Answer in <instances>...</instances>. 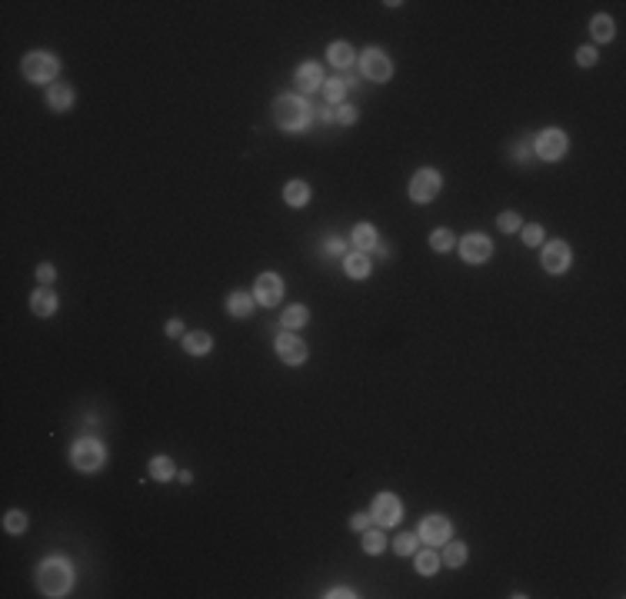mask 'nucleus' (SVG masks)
Returning a JSON list of instances; mask_svg holds the SVG:
<instances>
[{
  "mask_svg": "<svg viewBox=\"0 0 626 599\" xmlns=\"http://www.w3.org/2000/svg\"><path fill=\"white\" fill-rule=\"evenodd\" d=\"M61 70V63L54 54H44V50H33L24 57V77L31 80V84H47V80H54Z\"/></svg>",
  "mask_w": 626,
  "mask_h": 599,
  "instance_id": "obj_4",
  "label": "nucleus"
},
{
  "mask_svg": "<svg viewBox=\"0 0 626 599\" xmlns=\"http://www.w3.org/2000/svg\"><path fill=\"white\" fill-rule=\"evenodd\" d=\"M386 550V536H383L380 529H363V553L377 556Z\"/></svg>",
  "mask_w": 626,
  "mask_h": 599,
  "instance_id": "obj_28",
  "label": "nucleus"
},
{
  "mask_svg": "<svg viewBox=\"0 0 626 599\" xmlns=\"http://www.w3.org/2000/svg\"><path fill=\"white\" fill-rule=\"evenodd\" d=\"M440 187H443V177L437 170H420L410 180V200L413 203H430L433 196L440 194Z\"/></svg>",
  "mask_w": 626,
  "mask_h": 599,
  "instance_id": "obj_6",
  "label": "nucleus"
},
{
  "mask_svg": "<svg viewBox=\"0 0 626 599\" xmlns=\"http://www.w3.org/2000/svg\"><path fill=\"white\" fill-rule=\"evenodd\" d=\"M37 586H40V593L50 599H61L70 593V586H74V566L61 559V556H54V559H44L40 563V573H37Z\"/></svg>",
  "mask_w": 626,
  "mask_h": 599,
  "instance_id": "obj_1",
  "label": "nucleus"
},
{
  "mask_svg": "<svg viewBox=\"0 0 626 599\" xmlns=\"http://www.w3.org/2000/svg\"><path fill=\"white\" fill-rule=\"evenodd\" d=\"M440 566H443V556L437 553L433 546L423 550V553H416V573H420V576H433Z\"/></svg>",
  "mask_w": 626,
  "mask_h": 599,
  "instance_id": "obj_23",
  "label": "nucleus"
},
{
  "mask_svg": "<svg viewBox=\"0 0 626 599\" xmlns=\"http://www.w3.org/2000/svg\"><path fill=\"white\" fill-rule=\"evenodd\" d=\"M70 463L80 469V473H97L100 466L107 463V449L100 439L93 436H80L74 446H70Z\"/></svg>",
  "mask_w": 626,
  "mask_h": 599,
  "instance_id": "obj_3",
  "label": "nucleus"
},
{
  "mask_svg": "<svg viewBox=\"0 0 626 599\" xmlns=\"http://www.w3.org/2000/svg\"><path fill=\"white\" fill-rule=\"evenodd\" d=\"M327 596H330V599H336V596L350 599V596H357V593H353V589H347V586H340V589H330V593H327Z\"/></svg>",
  "mask_w": 626,
  "mask_h": 599,
  "instance_id": "obj_40",
  "label": "nucleus"
},
{
  "mask_svg": "<svg viewBox=\"0 0 626 599\" xmlns=\"http://www.w3.org/2000/svg\"><path fill=\"white\" fill-rule=\"evenodd\" d=\"M350 237H353V247H360L363 254L377 250V243H380V233H377V226H370V224H357Z\"/></svg>",
  "mask_w": 626,
  "mask_h": 599,
  "instance_id": "obj_17",
  "label": "nucleus"
},
{
  "mask_svg": "<svg viewBox=\"0 0 626 599\" xmlns=\"http://www.w3.org/2000/svg\"><path fill=\"white\" fill-rule=\"evenodd\" d=\"M467 556H470V550L463 546V543H446V553H443V563L450 569H460L463 563H467Z\"/></svg>",
  "mask_w": 626,
  "mask_h": 599,
  "instance_id": "obj_26",
  "label": "nucleus"
},
{
  "mask_svg": "<svg viewBox=\"0 0 626 599\" xmlns=\"http://www.w3.org/2000/svg\"><path fill=\"white\" fill-rule=\"evenodd\" d=\"M519 230H523V243H526V247H540V243H543V226L540 224L519 226Z\"/></svg>",
  "mask_w": 626,
  "mask_h": 599,
  "instance_id": "obj_33",
  "label": "nucleus"
},
{
  "mask_svg": "<svg viewBox=\"0 0 626 599\" xmlns=\"http://www.w3.org/2000/svg\"><path fill=\"white\" fill-rule=\"evenodd\" d=\"M490 254H493V243H490V237H483V233H467V237L460 240V256H463L467 263H487Z\"/></svg>",
  "mask_w": 626,
  "mask_h": 599,
  "instance_id": "obj_11",
  "label": "nucleus"
},
{
  "mask_svg": "<svg viewBox=\"0 0 626 599\" xmlns=\"http://www.w3.org/2000/svg\"><path fill=\"white\" fill-rule=\"evenodd\" d=\"M496 224H500V230H503V233H517L519 226V213H513V210H506V213H500V220H496Z\"/></svg>",
  "mask_w": 626,
  "mask_h": 599,
  "instance_id": "obj_34",
  "label": "nucleus"
},
{
  "mask_svg": "<svg viewBox=\"0 0 626 599\" xmlns=\"http://www.w3.org/2000/svg\"><path fill=\"white\" fill-rule=\"evenodd\" d=\"M274 120L280 130H304L310 123V107L304 104V97H276L274 100Z\"/></svg>",
  "mask_w": 626,
  "mask_h": 599,
  "instance_id": "obj_2",
  "label": "nucleus"
},
{
  "mask_svg": "<svg viewBox=\"0 0 626 599\" xmlns=\"http://www.w3.org/2000/svg\"><path fill=\"white\" fill-rule=\"evenodd\" d=\"M577 63H580V67H593V63H596V50H593V47H580V50H577Z\"/></svg>",
  "mask_w": 626,
  "mask_h": 599,
  "instance_id": "obj_36",
  "label": "nucleus"
},
{
  "mask_svg": "<svg viewBox=\"0 0 626 599\" xmlns=\"http://www.w3.org/2000/svg\"><path fill=\"white\" fill-rule=\"evenodd\" d=\"M184 350L190 353V357H207V353L214 350V336L203 333V329H194V333H187L184 336Z\"/></svg>",
  "mask_w": 626,
  "mask_h": 599,
  "instance_id": "obj_15",
  "label": "nucleus"
},
{
  "mask_svg": "<svg viewBox=\"0 0 626 599\" xmlns=\"http://www.w3.org/2000/svg\"><path fill=\"white\" fill-rule=\"evenodd\" d=\"M47 104H50V110L63 114L67 107L74 104V87H67V84H57V87H50V90H47Z\"/></svg>",
  "mask_w": 626,
  "mask_h": 599,
  "instance_id": "obj_20",
  "label": "nucleus"
},
{
  "mask_svg": "<svg viewBox=\"0 0 626 599\" xmlns=\"http://www.w3.org/2000/svg\"><path fill=\"white\" fill-rule=\"evenodd\" d=\"M370 520H373L370 513H357V516H353V520H350V529H357V533H363V529H367V526H370Z\"/></svg>",
  "mask_w": 626,
  "mask_h": 599,
  "instance_id": "obj_38",
  "label": "nucleus"
},
{
  "mask_svg": "<svg viewBox=\"0 0 626 599\" xmlns=\"http://www.w3.org/2000/svg\"><path fill=\"white\" fill-rule=\"evenodd\" d=\"M180 333H184V323H180V320H170V323H167V336H180Z\"/></svg>",
  "mask_w": 626,
  "mask_h": 599,
  "instance_id": "obj_39",
  "label": "nucleus"
},
{
  "mask_svg": "<svg viewBox=\"0 0 626 599\" xmlns=\"http://www.w3.org/2000/svg\"><path fill=\"white\" fill-rule=\"evenodd\" d=\"M453 536V523L446 520V516H427L423 523H420V539L427 543V546H443V543H450Z\"/></svg>",
  "mask_w": 626,
  "mask_h": 599,
  "instance_id": "obj_8",
  "label": "nucleus"
},
{
  "mask_svg": "<svg viewBox=\"0 0 626 599\" xmlns=\"http://www.w3.org/2000/svg\"><path fill=\"white\" fill-rule=\"evenodd\" d=\"M370 516H373L380 526H397L400 520H403V503H400L393 493H380L377 499H373Z\"/></svg>",
  "mask_w": 626,
  "mask_h": 599,
  "instance_id": "obj_7",
  "label": "nucleus"
},
{
  "mask_svg": "<svg viewBox=\"0 0 626 599\" xmlns=\"http://www.w3.org/2000/svg\"><path fill=\"white\" fill-rule=\"evenodd\" d=\"M283 200H287V207H306L310 203V187L304 180H290L283 187Z\"/></svg>",
  "mask_w": 626,
  "mask_h": 599,
  "instance_id": "obj_21",
  "label": "nucleus"
},
{
  "mask_svg": "<svg viewBox=\"0 0 626 599\" xmlns=\"http://www.w3.org/2000/svg\"><path fill=\"white\" fill-rule=\"evenodd\" d=\"M253 303H257V300L250 297V293H230V297H227V313L237 316V320H247V316L253 313Z\"/></svg>",
  "mask_w": 626,
  "mask_h": 599,
  "instance_id": "obj_19",
  "label": "nucleus"
},
{
  "mask_svg": "<svg viewBox=\"0 0 626 599\" xmlns=\"http://www.w3.org/2000/svg\"><path fill=\"white\" fill-rule=\"evenodd\" d=\"M297 87L304 90V93H313L317 87H323V70L317 63H304V67H297Z\"/></svg>",
  "mask_w": 626,
  "mask_h": 599,
  "instance_id": "obj_14",
  "label": "nucleus"
},
{
  "mask_svg": "<svg viewBox=\"0 0 626 599\" xmlns=\"http://www.w3.org/2000/svg\"><path fill=\"white\" fill-rule=\"evenodd\" d=\"M253 300L260 306H276L283 300V280L276 273H260L257 286H253Z\"/></svg>",
  "mask_w": 626,
  "mask_h": 599,
  "instance_id": "obj_12",
  "label": "nucleus"
},
{
  "mask_svg": "<svg viewBox=\"0 0 626 599\" xmlns=\"http://www.w3.org/2000/svg\"><path fill=\"white\" fill-rule=\"evenodd\" d=\"M360 70L367 80H377V84H386L393 77V60L383 54L380 47H367L363 57H360Z\"/></svg>",
  "mask_w": 626,
  "mask_h": 599,
  "instance_id": "obj_5",
  "label": "nucleus"
},
{
  "mask_svg": "<svg viewBox=\"0 0 626 599\" xmlns=\"http://www.w3.org/2000/svg\"><path fill=\"white\" fill-rule=\"evenodd\" d=\"M453 243H457V240H453V233H450V230H433V233H430V247H433L437 254H446V250H453Z\"/></svg>",
  "mask_w": 626,
  "mask_h": 599,
  "instance_id": "obj_30",
  "label": "nucleus"
},
{
  "mask_svg": "<svg viewBox=\"0 0 626 599\" xmlns=\"http://www.w3.org/2000/svg\"><path fill=\"white\" fill-rule=\"evenodd\" d=\"M590 33H593L596 44H610L613 33H616V27H613V20L607 14H596L593 20H590Z\"/></svg>",
  "mask_w": 626,
  "mask_h": 599,
  "instance_id": "obj_22",
  "label": "nucleus"
},
{
  "mask_svg": "<svg viewBox=\"0 0 626 599\" xmlns=\"http://www.w3.org/2000/svg\"><path fill=\"white\" fill-rule=\"evenodd\" d=\"M306 320H310V310H306V306H287V310H283V316H280V323H283L287 329L306 327Z\"/></svg>",
  "mask_w": 626,
  "mask_h": 599,
  "instance_id": "obj_25",
  "label": "nucleus"
},
{
  "mask_svg": "<svg viewBox=\"0 0 626 599\" xmlns=\"http://www.w3.org/2000/svg\"><path fill=\"white\" fill-rule=\"evenodd\" d=\"M540 263H543V270L553 273V277L566 273V270H570V247H566L563 240L547 243V247H543V254H540Z\"/></svg>",
  "mask_w": 626,
  "mask_h": 599,
  "instance_id": "obj_10",
  "label": "nucleus"
},
{
  "mask_svg": "<svg viewBox=\"0 0 626 599\" xmlns=\"http://www.w3.org/2000/svg\"><path fill=\"white\" fill-rule=\"evenodd\" d=\"M343 93H347V84H343L340 77H336V80H327V84H323V97H327L330 104H340V100H343Z\"/></svg>",
  "mask_w": 626,
  "mask_h": 599,
  "instance_id": "obj_31",
  "label": "nucleus"
},
{
  "mask_svg": "<svg viewBox=\"0 0 626 599\" xmlns=\"http://www.w3.org/2000/svg\"><path fill=\"white\" fill-rule=\"evenodd\" d=\"M54 277H57V270L50 267V263H40V267H37V280H40L44 286L54 283Z\"/></svg>",
  "mask_w": 626,
  "mask_h": 599,
  "instance_id": "obj_37",
  "label": "nucleus"
},
{
  "mask_svg": "<svg viewBox=\"0 0 626 599\" xmlns=\"http://www.w3.org/2000/svg\"><path fill=\"white\" fill-rule=\"evenodd\" d=\"M566 153V134L563 130H556V127H550V130H543V134L536 137V157L540 160H560Z\"/></svg>",
  "mask_w": 626,
  "mask_h": 599,
  "instance_id": "obj_9",
  "label": "nucleus"
},
{
  "mask_svg": "<svg viewBox=\"0 0 626 599\" xmlns=\"http://www.w3.org/2000/svg\"><path fill=\"white\" fill-rule=\"evenodd\" d=\"M31 310L37 316H54V313H57V297H54L47 286H40V290L31 297Z\"/></svg>",
  "mask_w": 626,
  "mask_h": 599,
  "instance_id": "obj_18",
  "label": "nucleus"
},
{
  "mask_svg": "<svg viewBox=\"0 0 626 599\" xmlns=\"http://www.w3.org/2000/svg\"><path fill=\"white\" fill-rule=\"evenodd\" d=\"M3 529H7L10 536H20V533L27 529V513H20V509H10V513L3 516Z\"/></svg>",
  "mask_w": 626,
  "mask_h": 599,
  "instance_id": "obj_29",
  "label": "nucleus"
},
{
  "mask_svg": "<svg viewBox=\"0 0 626 599\" xmlns=\"http://www.w3.org/2000/svg\"><path fill=\"white\" fill-rule=\"evenodd\" d=\"M334 120H336V123H353V120H357V110H353V107H347V104H340L334 110Z\"/></svg>",
  "mask_w": 626,
  "mask_h": 599,
  "instance_id": "obj_35",
  "label": "nucleus"
},
{
  "mask_svg": "<svg viewBox=\"0 0 626 599\" xmlns=\"http://www.w3.org/2000/svg\"><path fill=\"white\" fill-rule=\"evenodd\" d=\"M393 553H397V556H413V553H416V536H413V533H400L397 543H393Z\"/></svg>",
  "mask_w": 626,
  "mask_h": 599,
  "instance_id": "obj_32",
  "label": "nucleus"
},
{
  "mask_svg": "<svg viewBox=\"0 0 626 599\" xmlns=\"http://www.w3.org/2000/svg\"><path fill=\"white\" fill-rule=\"evenodd\" d=\"M276 357H280V363H287V366H300L306 359V343L300 336H293V333H280V336H276Z\"/></svg>",
  "mask_w": 626,
  "mask_h": 599,
  "instance_id": "obj_13",
  "label": "nucleus"
},
{
  "mask_svg": "<svg viewBox=\"0 0 626 599\" xmlns=\"http://www.w3.org/2000/svg\"><path fill=\"white\" fill-rule=\"evenodd\" d=\"M327 60L334 63V67H340V70H347L353 63V47L350 44H330V50H327Z\"/></svg>",
  "mask_w": 626,
  "mask_h": 599,
  "instance_id": "obj_24",
  "label": "nucleus"
},
{
  "mask_svg": "<svg viewBox=\"0 0 626 599\" xmlns=\"http://www.w3.org/2000/svg\"><path fill=\"white\" fill-rule=\"evenodd\" d=\"M343 270H347V277H350V280H367V277H370V256L363 254V250L347 254V256H343Z\"/></svg>",
  "mask_w": 626,
  "mask_h": 599,
  "instance_id": "obj_16",
  "label": "nucleus"
},
{
  "mask_svg": "<svg viewBox=\"0 0 626 599\" xmlns=\"http://www.w3.org/2000/svg\"><path fill=\"white\" fill-rule=\"evenodd\" d=\"M150 476L160 479V483H170V479L177 476V473H173V463H170V456H153V460H150Z\"/></svg>",
  "mask_w": 626,
  "mask_h": 599,
  "instance_id": "obj_27",
  "label": "nucleus"
},
{
  "mask_svg": "<svg viewBox=\"0 0 626 599\" xmlns=\"http://www.w3.org/2000/svg\"><path fill=\"white\" fill-rule=\"evenodd\" d=\"M327 254H343V240H327Z\"/></svg>",
  "mask_w": 626,
  "mask_h": 599,
  "instance_id": "obj_41",
  "label": "nucleus"
}]
</instances>
